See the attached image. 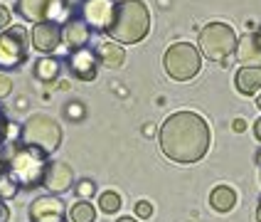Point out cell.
Listing matches in <instances>:
<instances>
[{"instance_id": "1", "label": "cell", "mask_w": 261, "mask_h": 222, "mask_svg": "<svg viewBox=\"0 0 261 222\" xmlns=\"http://www.w3.org/2000/svg\"><path fill=\"white\" fill-rule=\"evenodd\" d=\"M212 143L210 124L195 111H175L160 126V151L175 163L202 161Z\"/></svg>"}, {"instance_id": "2", "label": "cell", "mask_w": 261, "mask_h": 222, "mask_svg": "<svg viewBox=\"0 0 261 222\" xmlns=\"http://www.w3.org/2000/svg\"><path fill=\"white\" fill-rule=\"evenodd\" d=\"M106 32L118 44H136L150 32V10L143 0H121L114 5V15Z\"/></svg>"}, {"instance_id": "3", "label": "cell", "mask_w": 261, "mask_h": 222, "mask_svg": "<svg viewBox=\"0 0 261 222\" xmlns=\"http://www.w3.org/2000/svg\"><path fill=\"white\" fill-rule=\"evenodd\" d=\"M47 156L37 148H30L25 143H15L3 153V168L8 176L17 183V188H37L42 185L44 170H47Z\"/></svg>"}, {"instance_id": "4", "label": "cell", "mask_w": 261, "mask_h": 222, "mask_svg": "<svg viewBox=\"0 0 261 222\" xmlns=\"http://www.w3.org/2000/svg\"><path fill=\"white\" fill-rule=\"evenodd\" d=\"M20 143H25L30 148H37V151H42L44 156H49L62 143V129H59V124L52 116H47V114H32L22 124Z\"/></svg>"}, {"instance_id": "5", "label": "cell", "mask_w": 261, "mask_h": 222, "mask_svg": "<svg viewBox=\"0 0 261 222\" xmlns=\"http://www.w3.org/2000/svg\"><path fill=\"white\" fill-rule=\"evenodd\" d=\"M163 64H165V72L170 79L175 82H188L195 74L200 72L202 67V57L197 52V47L190 42H175L168 47L165 57H163Z\"/></svg>"}, {"instance_id": "6", "label": "cell", "mask_w": 261, "mask_h": 222, "mask_svg": "<svg viewBox=\"0 0 261 222\" xmlns=\"http://www.w3.org/2000/svg\"><path fill=\"white\" fill-rule=\"evenodd\" d=\"M237 47V35L227 22H210L200 30V50L212 62H224Z\"/></svg>"}, {"instance_id": "7", "label": "cell", "mask_w": 261, "mask_h": 222, "mask_svg": "<svg viewBox=\"0 0 261 222\" xmlns=\"http://www.w3.org/2000/svg\"><path fill=\"white\" fill-rule=\"evenodd\" d=\"M28 57V30L13 25L0 32V67L13 69Z\"/></svg>"}, {"instance_id": "8", "label": "cell", "mask_w": 261, "mask_h": 222, "mask_svg": "<svg viewBox=\"0 0 261 222\" xmlns=\"http://www.w3.org/2000/svg\"><path fill=\"white\" fill-rule=\"evenodd\" d=\"M15 10L28 22H59L67 15V0H17Z\"/></svg>"}, {"instance_id": "9", "label": "cell", "mask_w": 261, "mask_h": 222, "mask_svg": "<svg viewBox=\"0 0 261 222\" xmlns=\"http://www.w3.org/2000/svg\"><path fill=\"white\" fill-rule=\"evenodd\" d=\"M67 207L57 195H42L30 205V222H67Z\"/></svg>"}, {"instance_id": "10", "label": "cell", "mask_w": 261, "mask_h": 222, "mask_svg": "<svg viewBox=\"0 0 261 222\" xmlns=\"http://www.w3.org/2000/svg\"><path fill=\"white\" fill-rule=\"evenodd\" d=\"M69 69L76 79L82 82H94L96 79V72H99V57L94 50L89 47H79L69 55Z\"/></svg>"}, {"instance_id": "11", "label": "cell", "mask_w": 261, "mask_h": 222, "mask_svg": "<svg viewBox=\"0 0 261 222\" xmlns=\"http://www.w3.org/2000/svg\"><path fill=\"white\" fill-rule=\"evenodd\" d=\"M62 44V28L57 22H37L32 28V47L40 50L44 55L55 52Z\"/></svg>"}, {"instance_id": "12", "label": "cell", "mask_w": 261, "mask_h": 222, "mask_svg": "<svg viewBox=\"0 0 261 222\" xmlns=\"http://www.w3.org/2000/svg\"><path fill=\"white\" fill-rule=\"evenodd\" d=\"M114 0H84L82 3V15L89 25H94L96 30H106L114 15Z\"/></svg>"}, {"instance_id": "13", "label": "cell", "mask_w": 261, "mask_h": 222, "mask_svg": "<svg viewBox=\"0 0 261 222\" xmlns=\"http://www.w3.org/2000/svg\"><path fill=\"white\" fill-rule=\"evenodd\" d=\"M74 183V173L72 168L67 165V163H49L47 165V170H44V178H42V185L47 188L49 192H55V195H59V192L69 190Z\"/></svg>"}, {"instance_id": "14", "label": "cell", "mask_w": 261, "mask_h": 222, "mask_svg": "<svg viewBox=\"0 0 261 222\" xmlns=\"http://www.w3.org/2000/svg\"><path fill=\"white\" fill-rule=\"evenodd\" d=\"M234 52H237V59L242 64H247V67H261V44L256 40V35L247 32L242 40H237Z\"/></svg>"}, {"instance_id": "15", "label": "cell", "mask_w": 261, "mask_h": 222, "mask_svg": "<svg viewBox=\"0 0 261 222\" xmlns=\"http://www.w3.org/2000/svg\"><path fill=\"white\" fill-rule=\"evenodd\" d=\"M89 37H91V30H89V25L82 22V20H72V22H67V28L62 30V40L69 44L72 50L87 47Z\"/></svg>"}, {"instance_id": "16", "label": "cell", "mask_w": 261, "mask_h": 222, "mask_svg": "<svg viewBox=\"0 0 261 222\" xmlns=\"http://www.w3.org/2000/svg\"><path fill=\"white\" fill-rule=\"evenodd\" d=\"M237 89L244 96L256 94L261 89V67H242L237 72Z\"/></svg>"}, {"instance_id": "17", "label": "cell", "mask_w": 261, "mask_h": 222, "mask_svg": "<svg viewBox=\"0 0 261 222\" xmlns=\"http://www.w3.org/2000/svg\"><path fill=\"white\" fill-rule=\"evenodd\" d=\"M126 59V52L118 42H101L99 44V62L109 69H118Z\"/></svg>"}, {"instance_id": "18", "label": "cell", "mask_w": 261, "mask_h": 222, "mask_svg": "<svg viewBox=\"0 0 261 222\" xmlns=\"http://www.w3.org/2000/svg\"><path fill=\"white\" fill-rule=\"evenodd\" d=\"M210 205L215 207L217 212H229L237 205V192L229 185H217L215 190L210 192Z\"/></svg>"}, {"instance_id": "19", "label": "cell", "mask_w": 261, "mask_h": 222, "mask_svg": "<svg viewBox=\"0 0 261 222\" xmlns=\"http://www.w3.org/2000/svg\"><path fill=\"white\" fill-rule=\"evenodd\" d=\"M69 220L72 222H94L96 220V210L89 200H79L74 203L72 210H69Z\"/></svg>"}, {"instance_id": "20", "label": "cell", "mask_w": 261, "mask_h": 222, "mask_svg": "<svg viewBox=\"0 0 261 222\" xmlns=\"http://www.w3.org/2000/svg\"><path fill=\"white\" fill-rule=\"evenodd\" d=\"M35 74H37V79H42V82H55L59 74V62L57 59H49V57L40 59V62L35 64Z\"/></svg>"}, {"instance_id": "21", "label": "cell", "mask_w": 261, "mask_h": 222, "mask_svg": "<svg viewBox=\"0 0 261 222\" xmlns=\"http://www.w3.org/2000/svg\"><path fill=\"white\" fill-rule=\"evenodd\" d=\"M99 207H101V212H106V215L118 212V207H121V195L114 192V190L101 192V198H99Z\"/></svg>"}, {"instance_id": "22", "label": "cell", "mask_w": 261, "mask_h": 222, "mask_svg": "<svg viewBox=\"0 0 261 222\" xmlns=\"http://www.w3.org/2000/svg\"><path fill=\"white\" fill-rule=\"evenodd\" d=\"M17 183H15L13 178L8 176V170L5 168H0V200H10L17 195Z\"/></svg>"}, {"instance_id": "23", "label": "cell", "mask_w": 261, "mask_h": 222, "mask_svg": "<svg viewBox=\"0 0 261 222\" xmlns=\"http://www.w3.org/2000/svg\"><path fill=\"white\" fill-rule=\"evenodd\" d=\"M94 192H96V183H94V180H79V183H76V195H79L82 200H89Z\"/></svg>"}, {"instance_id": "24", "label": "cell", "mask_w": 261, "mask_h": 222, "mask_svg": "<svg viewBox=\"0 0 261 222\" xmlns=\"http://www.w3.org/2000/svg\"><path fill=\"white\" fill-rule=\"evenodd\" d=\"M136 215H138L141 220H148V217L153 215V205H150L148 200H141V203H136Z\"/></svg>"}, {"instance_id": "25", "label": "cell", "mask_w": 261, "mask_h": 222, "mask_svg": "<svg viewBox=\"0 0 261 222\" xmlns=\"http://www.w3.org/2000/svg\"><path fill=\"white\" fill-rule=\"evenodd\" d=\"M10 91H13V79L5 77V74H0V99H5Z\"/></svg>"}, {"instance_id": "26", "label": "cell", "mask_w": 261, "mask_h": 222, "mask_svg": "<svg viewBox=\"0 0 261 222\" xmlns=\"http://www.w3.org/2000/svg\"><path fill=\"white\" fill-rule=\"evenodd\" d=\"M5 141H8V118L0 111V146H3Z\"/></svg>"}, {"instance_id": "27", "label": "cell", "mask_w": 261, "mask_h": 222, "mask_svg": "<svg viewBox=\"0 0 261 222\" xmlns=\"http://www.w3.org/2000/svg\"><path fill=\"white\" fill-rule=\"evenodd\" d=\"M10 25V10L5 5H0V30H5Z\"/></svg>"}, {"instance_id": "28", "label": "cell", "mask_w": 261, "mask_h": 222, "mask_svg": "<svg viewBox=\"0 0 261 222\" xmlns=\"http://www.w3.org/2000/svg\"><path fill=\"white\" fill-rule=\"evenodd\" d=\"M232 129H234L237 133H244V131H247V121H244V118H234Z\"/></svg>"}, {"instance_id": "29", "label": "cell", "mask_w": 261, "mask_h": 222, "mask_svg": "<svg viewBox=\"0 0 261 222\" xmlns=\"http://www.w3.org/2000/svg\"><path fill=\"white\" fill-rule=\"evenodd\" d=\"M10 220V210H8V205L0 200V222H8Z\"/></svg>"}, {"instance_id": "30", "label": "cell", "mask_w": 261, "mask_h": 222, "mask_svg": "<svg viewBox=\"0 0 261 222\" xmlns=\"http://www.w3.org/2000/svg\"><path fill=\"white\" fill-rule=\"evenodd\" d=\"M254 136H256V141H261V118H256V124H254Z\"/></svg>"}, {"instance_id": "31", "label": "cell", "mask_w": 261, "mask_h": 222, "mask_svg": "<svg viewBox=\"0 0 261 222\" xmlns=\"http://www.w3.org/2000/svg\"><path fill=\"white\" fill-rule=\"evenodd\" d=\"M256 222H261V198H259V205H256Z\"/></svg>"}, {"instance_id": "32", "label": "cell", "mask_w": 261, "mask_h": 222, "mask_svg": "<svg viewBox=\"0 0 261 222\" xmlns=\"http://www.w3.org/2000/svg\"><path fill=\"white\" fill-rule=\"evenodd\" d=\"M118 222H136V220H133V217H121Z\"/></svg>"}, {"instance_id": "33", "label": "cell", "mask_w": 261, "mask_h": 222, "mask_svg": "<svg viewBox=\"0 0 261 222\" xmlns=\"http://www.w3.org/2000/svg\"><path fill=\"white\" fill-rule=\"evenodd\" d=\"M256 40H259V44H261V30H259V32H256Z\"/></svg>"}, {"instance_id": "34", "label": "cell", "mask_w": 261, "mask_h": 222, "mask_svg": "<svg viewBox=\"0 0 261 222\" xmlns=\"http://www.w3.org/2000/svg\"><path fill=\"white\" fill-rule=\"evenodd\" d=\"M256 106H259V109H261V94H259V99H256Z\"/></svg>"}, {"instance_id": "35", "label": "cell", "mask_w": 261, "mask_h": 222, "mask_svg": "<svg viewBox=\"0 0 261 222\" xmlns=\"http://www.w3.org/2000/svg\"><path fill=\"white\" fill-rule=\"evenodd\" d=\"M256 161H259V163H261V151H259V153H256Z\"/></svg>"}]
</instances>
